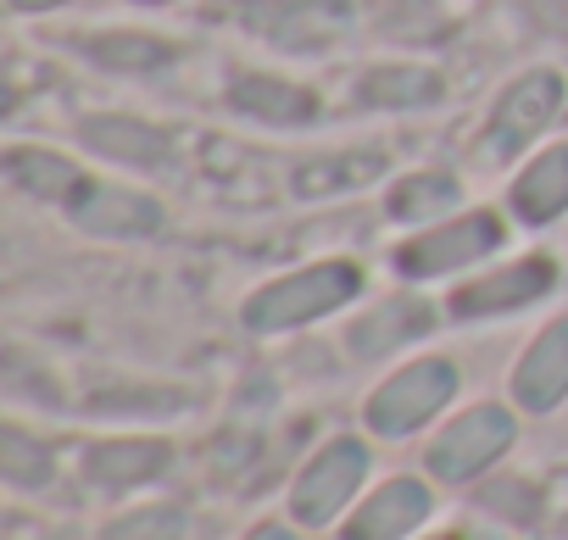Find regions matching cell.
I'll return each mask as SVG.
<instances>
[{"mask_svg": "<svg viewBox=\"0 0 568 540\" xmlns=\"http://www.w3.org/2000/svg\"><path fill=\"white\" fill-rule=\"evenodd\" d=\"M363 291V267L352 262H313L302 274H284L267 291H256L245 302V329L273 335V329H296L307 318H324L335 307H346Z\"/></svg>", "mask_w": 568, "mask_h": 540, "instance_id": "1", "label": "cell"}, {"mask_svg": "<svg viewBox=\"0 0 568 540\" xmlns=\"http://www.w3.org/2000/svg\"><path fill=\"white\" fill-rule=\"evenodd\" d=\"M452 390H457V368H452L446 357H424V363L390 374V379L374 390L368 424H374L379 435H413L418 424H429V418L452 401Z\"/></svg>", "mask_w": 568, "mask_h": 540, "instance_id": "2", "label": "cell"}, {"mask_svg": "<svg viewBox=\"0 0 568 540\" xmlns=\"http://www.w3.org/2000/svg\"><path fill=\"white\" fill-rule=\"evenodd\" d=\"M557 106H562V79H557L551 68H535V73H524L518 84H507V95L496 101L490 129H485V156L501 162V156L524 151V145L557 118Z\"/></svg>", "mask_w": 568, "mask_h": 540, "instance_id": "3", "label": "cell"}, {"mask_svg": "<svg viewBox=\"0 0 568 540\" xmlns=\"http://www.w3.org/2000/svg\"><path fill=\"white\" fill-rule=\"evenodd\" d=\"M363 473H368V446L352 440V435L329 440V446L302 468V479H296V490H291L296 518H302V523H329V518L357 496Z\"/></svg>", "mask_w": 568, "mask_h": 540, "instance_id": "4", "label": "cell"}, {"mask_svg": "<svg viewBox=\"0 0 568 540\" xmlns=\"http://www.w3.org/2000/svg\"><path fill=\"white\" fill-rule=\"evenodd\" d=\"M496 245H501V223L490 212H468V217H457L446 228H429V234L407 240L396 251V267L413 274V279H435V274H457V267L490 256Z\"/></svg>", "mask_w": 568, "mask_h": 540, "instance_id": "5", "label": "cell"}, {"mask_svg": "<svg viewBox=\"0 0 568 540\" xmlns=\"http://www.w3.org/2000/svg\"><path fill=\"white\" fill-rule=\"evenodd\" d=\"M507 446H513V418H507L501 407H474V412L452 418L446 435L429 446V473L446 479V485L474 479V473H485Z\"/></svg>", "mask_w": 568, "mask_h": 540, "instance_id": "6", "label": "cell"}, {"mask_svg": "<svg viewBox=\"0 0 568 540\" xmlns=\"http://www.w3.org/2000/svg\"><path fill=\"white\" fill-rule=\"evenodd\" d=\"M240 18L278 45H324L352 23L346 0H245Z\"/></svg>", "mask_w": 568, "mask_h": 540, "instance_id": "7", "label": "cell"}, {"mask_svg": "<svg viewBox=\"0 0 568 540\" xmlns=\"http://www.w3.org/2000/svg\"><path fill=\"white\" fill-rule=\"evenodd\" d=\"M557 279V262L551 256H524L501 274H485L479 285L457 291L452 296V313L457 318H496V313H513V307H529L535 296H546Z\"/></svg>", "mask_w": 568, "mask_h": 540, "instance_id": "8", "label": "cell"}, {"mask_svg": "<svg viewBox=\"0 0 568 540\" xmlns=\"http://www.w3.org/2000/svg\"><path fill=\"white\" fill-rule=\"evenodd\" d=\"M424 518H429V490H424L418 479H390L385 490H374V496L357 507V518L346 523L341 540H402V534H413Z\"/></svg>", "mask_w": 568, "mask_h": 540, "instance_id": "9", "label": "cell"}, {"mask_svg": "<svg viewBox=\"0 0 568 540\" xmlns=\"http://www.w3.org/2000/svg\"><path fill=\"white\" fill-rule=\"evenodd\" d=\"M513 396L529 407V412H551L562 396H568V318H557L518 363L513 374Z\"/></svg>", "mask_w": 568, "mask_h": 540, "instance_id": "10", "label": "cell"}, {"mask_svg": "<svg viewBox=\"0 0 568 540\" xmlns=\"http://www.w3.org/2000/svg\"><path fill=\"white\" fill-rule=\"evenodd\" d=\"M73 223L90 234H151V228H162V206L151 195H134L118 184H84L73 201Z\"/></svg>", "mask_w": 568, "mask_h": 540, "instance_id": "11", "label": "cell"}, {"mask_svg": "<svg viewBox=\"0 0 568 540\" xmlns=\"http://www.w3.org/2000/svg\"><path fill=\"white\" fill-rule=\"evenodd\" d=\"M168 462H173L168 440H101L84 451V479L101 490H129V485L156 479Z\"/></svg>", "mask_w": 568, "mask_h": 540, "instance_id": "12", "label": "cell"}, {"mask_svg": "<svg viewBox=\"0 0 568 540\" xmlns=\"http://www.w3.org/2000/svg\"><path fill=\"white\" fill-rule=\"evenodd\" d=\"M234 106L256 123H307L318 118V95L302 90V84H284V79H267V73H240L234 79Z\"/></svg>", "mask_w": 568, "mask_h": 540, "instance_id": "13", "label": "cell"}, {"mask_svg": "<svg viewBox=\"0 0 568 540\" xmlns=\"http://www.w3.org/2000/svg\"><path fill=\"white\" fill-rule=\"evenodd\" d=\"M429 324H435V313H429L424 302L396 296V302H385V307H374L368 318L352 324V351H357V357H385V351H396L402 340H418Z\"/></svg>", "mask_w": 568, "mask_h": 540, "instance_id": "14", "label": "cell"}, {"mask_svg": "<svg viewBox=\"0 0 568 540\" xmlns=\"http://www.w3.org/2000/svg\"><path fill=\"white\" fill-rule=\"evenodd\" d=\"M385 173V151H335V156H313L296 167V195L318 201V195H341V190H363Z\"/></svg>", "mask_w": 568, "mask_h": 540, "instance_id": "15", "label": "cell"}, {"mask_svg": "<svg viewBox=\"0 0 568 540\" xmlns=\"http://www.w3.org/2000/svg\"><path fill=\"white\" fill-rule=\"evenodd\" d=\"M513 206L524 223H551L568 206V145H551L546 156H535V167L513 184Z\"/></svg>", "mask_w": 568, "mask_h": 540, "instance_id": "16", "label": "cell"}, {"mask_svg": "<svg viewBox=\"0 0 568 540\" xmlns=\"http://www.w3.org/2000/svg\"><path fill=\"white\" fill-rule=\"evenodd\" d=\"M7 179L23 195H34V201H79V190H84V173L68 156H57V151H12L7 156Z\"/></svg>", "mask_w": 568, "mask_h": 540, "instance_id": "17", "label": "cell"}, {"mask_svg": "<svg viewBox=\"0 0 568 540\" xmlns=\"http://www.w3.org/2000/svg\"><path fill=\"white\" fill-rule=\"evenodd\" d=\"M84 140L118 162H134V167H156L168 156V134L151 129V123H134V118H90L84 123Z\"/></svg>", "mask_w": 568, "mask_h": 540, "instance_id": "18", "label": "cell"}, {"mask_svg": "<svg viewBox=\"0 0 568 540\" xmlns=\"http://www.w3.org/2000/svg\"><path fill=\"white\" fill-rule=\"evenodd\" d=\"M363 95L374 106H429L440 95V73H429V68H374L363 79Z\"/></svg>", "mask_w": 568, "mask_h": 540, "instance_id": "19", "label": "cell"}, {"mask_svg": "<svg viewBox=\"0 0 568 540\" xmlns=\"http://www.w3.org/2000/svg\"><path fill=\"white\" fill-rule=\"evenodd\" d=\"M452 206H457V179H446V173H413L390 190V212L407 223H429Z\"/></svg>", "mask_w": 568, "mask_h": 540, "instance_id": "20", "label": "cell"}, {"mask_svg": "<svg viewBox=\"0 0 568 540\" xmlns=\"http://www.w3.org/2000/svg\"><path fill=\"white\" fill-rule=\"evenodd\" d=\"M90 57L106 62V68H134V73H145V68H162V62L173 57V45H162V40H151V34H101V40L90 45Z\"/></svg>", "mask_w": 568, "mask_h": 540, "instance_id": "21", "label": "cell"}, {"mask_svg": "<svg viewBox=\"0 0 568 540\" xmlns=\"http://www.w3.org/2000/svg\"><path fill=\"white\" fill-rule=\"evenodd\" d=\"M101 540H184V507H134Z\"/></svg>", "mask_w": 568, "mask_h": 540, "instance_id": "22", "label": "cell"}, {"mask_svg": "<svg viewBox=\"0 0 568 540\" xmlns=\"http://www.w3.org/2000/svg\"><path fill=\"white\" fill-rule=\"evenodd\" d=\"M0 468H7V479L12 485H45L51 479V451L40 446V440H29L23 429H7L0 435Z\"/></svg>", "mask_w": 568, "mask_h": 540, "instance_id": "23", "label": "cell"}, {"mask_svg": "<svg viewBox=\"0 0 568 540\" xmlns=\"http://www.w3.org/2000/svg\"><path fill=\"white\" fill-rule=\"evenodd\" d=\"M245 540H296V534L284 529V523H256V529H251Z\"/></svg>", "mask_w": 568, "mask_h": 540, "instance_id": "24", "label": "cell"}, {"mask_svg": "<svg viewBox=\"0 0 568 540\" xmlns=\"http://www.w3.org/2000/svg\"><path fill=\"white\" fill-rule=\"evenodd\" d=\"M18 12H40V7H57V0H12Z\"/></svg>", "mask_w": 568, "mask_h": 540, "instance_id": "25", "label": "cell"}, {"mask_svg": "<svg viewBox=\"0 0 568 540\" xmlns=\"http://www.w3.org/2000/svg\"><path fill=\"white\" fill-rule=\"evenodd\" d=\"M440 540H463V534H440Z\"/></svg>", "mask_w": 568, "mask_h": 540, "instance_id": "26", "label": "cell"}]
</instances>
